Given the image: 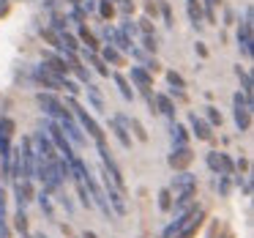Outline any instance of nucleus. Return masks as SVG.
I'll list each match as a JSON object with an SVG mask.
<instances>
[{
  "instance_id": "f257e3e1",
  "label": "nucleus",
  "mask_w": 254,
  "mask_h": 238,
  "mask_svg": "<svg viewBox=\"0 0 254 238\" xmlns=\"http://www.w3.org/2000/svg\"><path fill=\"white\" fill-rule=\"evenodd\" d=\"M66 107L71 110V115L77 118V123L82 126V132H88V137H93V143H104V140H107L104 137V129L93 121V115H88L85 107H79V101L74 99V96H68V99H66Z\"/></svg>"
},
{
  "instance_id": "f03ea898",
  "label": "nucleus",
  "mask_w": 254,
  "mask_h": 238,
  "mask_svg": "<svg viewBox=\"0 0 254 238\" xmlns=\"http://www.w3.org/2000/svg\"><path fill=\"white\" fill-rule=\"evenodd\" d=\"M44 132H47V137L52 140L55 151H61V154H63V159H66V161H71L74 156H77V154H74V145L68 143V137L63 134V129H61V123H58V121L47 118V121H44Z\"/></svg>"
},
{
  "instance_id": "7ed1b4c3",
  "label": "nucleus",
  "mask_w": 254,
  "mask_h": 238,
  "mask_svg": "<svg viewBox=\"0 0 254 238\" xmlns=\"http://www.w3.org/2000/svg\"><path fill=\"white\" fill-rule=\"evenodd\" d=\"M101 189H104V194H107V203H110L112 214H115V216H126V211H128L126 192H123V189H118L115 183L110 181V175H107L104 170H101Z\"/></svg>"
},
{
  "instance_id": "20e7f679",
  "label": "nucleus",
  "mask_w": 254,
  "mask_h": 238,
  "mask_svg": "<svg viewBox=\"0 0 254 238\" xmlns=\"http://www.w3.org/2000/svg\"><path fill=\"white\" fill-rule=\"evenodd\" d=\"M36 101H39L41 112H44L47 118H52V121L71 118V110H66V104H63V101L58 99L55 93H39V96H36Z\"/></svg>"
},
{
  "instance_id": "39448f33",
  "label": "nucleus",
  "mask_w": 254,
  "mask_h": 238,
  "mask_svg": "<svg viewBox=\"0 0 254 238\" xmlns=\"http://www.w3.org/2000/svg\"><path fill=\"white\" fill-rule=\"evenodd\" d=\"M232 107H235V126H238V132H249V129H252V99L238 90V93L232 96Z\"/></svg>"
},
{
  "instance_id": "423d86ee",
  "label": "nucleus",
  "mask_w": 254,
  "mask_h": 238,
  "mask_svg": "<svg viewBox=\"0 0 254 238\" xmlns=\"http://www.w3.org/2000/svg\"><path fill=\"white\" fill-rule=\"evenodd\" d=\"M254 14H252V6H246V14H243V22L238 25V50H241L243 58H252V28H254Z\"/></svg>"
},
{
  "instance_id": "0eeeda50",
  "label": "nucleus",
  "mask_w": 254,
  "mask_h": 238,
  "mask_svg": "<svg viewBox=\"0 0 254 238\" xmlns=\"http://www.w3.org/2000/svg\"><path fill=\"white\" fill-rule=\"evenodd\" d=\"M110 132L118 137V143H121L123 148L131 151L134 140H131V132H128V115H123V112H115V115L110 118Z\"/></svg>"
},
{
  "instance_id": "6e6552de",
  "label": "nucleus",
  "mask_w": 254,
  "mask_h": 238,
  "mask_svg": "<svg viewBox=\"0 0 254 238\" xmlns=\"http://www.w3.org/2000/svg\"><path fill=\"white\" fill-rule=\"evenodd\" d=\"M205 164L213 170V175H235V161L227 154H221V151H210L205 156Z\"/></svg>"
},
{
  "instance_id": "1a4fd4ad",
  "label": "nucleus",
  "mask_w": 254,
  "mask_h": 238,
  "mask_svg": "<svg viewBox=\"0 0 254 238\" xmlns=\"http://www.w3.org/2000/svg\"><path fill=\"white\" fill-rule=\"evenodd\" d=\"M61 123V129H63V134L68 137V143L71 145H77V148H85L88 145V134L82 132V126L77 123V118H63V121H58Z\"/></svg>"
},
{
  "instance_id": "9d476101",
  "label": "nucleus",
  "mask_w": 254,
  "mask_h": 238,
  "mask_svg": "<svg viewBox=\"0 0 254 238\" xmlns=\"http://www.w3.org/2000/svg\"><path fill=\"white\" fill-rule=\"evenodd\" d=\"M199 211H202V208H197V205H194V208H189V211H181V214H175V219H172L170 225H167L164 230H161V238H175L178 233H181L183 227H186L189 222H191L194 216L199 214Z\"/></svg>"
},
{
  "instance_id": "9b49d317",
  "label": "nucleus",
  "mask_w": 254,
  "mask_h": 238,
  "mask_svg": "<svg viewBox=\"0 0 254 238\" xmlns=\"http://www.w3.org/2000/svg\"><path fill=\"white\" fill-rule=\"evenodd\" d=\"M30 143H33L36 159H58V151H55V145H52V140L47 137V132H36L33 137H30Z\"/></svg>"
},
{
  "instance_id": "f8f14e48",
  "label": "nucleus",
  "mask_w": 254,
  "mask_h": 238,
  "mask_svg": "<svg viewBox=\"0 0 254 238\" xmlns=\"http://www.w3.org/2000/svg\"><path fill=\"white\" fill-rule=\"evenodd\" d=\"M172 194H183V192H197V175L194 172H189V170H181L178 175H172V183L170 186Z\"/></svg>"
},
{
  "instance_id": "ddd939ff",
  "label": "nucleus",
  "mask_w": 254,
  "mask_h": 238,
  "mask_svg": "<svg viewBox=\"0 0 254 238\" xmlns=\"http://www.w3.org/2000/svg\"><path fill=\"white\" fill-rule=\"evenodd\" d=\"M191 159H194V154H191V148L189 145H172V151H170V156H167V161H170V167L172 170H186L189 164H191Z\"/></svg>"
},
{
  "instance_id": "4468645a",
  "label": "nucleus",
  "mask_w": 254,
  "mask_h": 238,
  "mask_svg": "<svg viewBox=\"0 0 254 238\" xmlns=\"http://www.w3.org/2000/svg\"><path fill=\"white\" fill-rule=\"evenodd\" d=\"M33 197H36L33 181H28V178H17V181H14V200H17V208H28Z\"/></svg>"
},
{
  "instance_id": "2eb2a0df",
  "label": "nucleus",
  "mask_w": 254,
  "mask_h": 238,
  "mask_svg": "<svg viewBox=\"0 0 254 238\" xmlns=\"http://www.w3.org/2000/svg\"><path fill=\"white\" fill-rule=\"evenodd\" d=\"M33 79H36V82H41L44 88L61 90V88H63V79H66V77H61V74L50 72V69H47L44 63H41V66H36V69H33Z\"/></svg>"
},
{
  "instance_id": "dca6fc26",
  "label": "nucleus",
  "mask_w": 254,
  "mask_h": 238,
  "mask_svg": "<svg viewBox=\"0 0 254 238\" xmlns=\"http://www.w3.org/2000/svg\"><path fill=\"white\" fill-rule=\"evenodd\" d=\"M101 33H104L107 44L115 47L118 52H128V50H131V44H134L131 39H126V36H123L121 30H118V28H110V25H104V30H101Z\"/></svg>"
},
{
  "instance_id": "f3484780",
  "label": "nucleus",
  "mask_w": 254,
  "mask_h": 238,
  "mask_svg": "<svg viewBox=\"0 0 254 238\" xmlns=\"http://www.w3.org/2000/svg\"><path fill=\"white\" fill-rule=\"evenodd\" d=\"M189 123H191V132L197 134V140H210V137H213V126H210L205 118H199L197 112L189 115Z\"/></svg>"
},
{
  "instance_id": "a211bd4d",
  "label": "nucleus",
  "mask_w": 254,
  "mask_h": 238,
  "mask_svg": "<svg viewBox=\"0 0 254 238\" xmlns=\"http://www.w3.org/2000/svg\"><path fill=\"white\" fill-rule=\"evenodd\" d=\"M131 82L137 85L142 93H148V90L153 88V77H150V72H148V69H142V66H134L131 69Z\"/></svg>"
},
{
  "instance_id": "6ab92c4d",
  "label": "nucleus",
  "mask_w": 254,
  "mask_h": 238,
  "mask_svg": "<svg viewBox=\"0 0 254 238\" xmlns=\"http://www.w3.org/2000/svg\"><path fill=\"white\" fill-rule=\"evenodd\" d=\"M8 197L0 186V238H11V227H8V208H6Z\"/></svg>"
},
{
  "instance_id": "aec40b11",
  "label": "nucleus",
  "mask_w": 254,
  "mask_h": 238,
  "mask_svg": "<svg viewBox=\"0 0 254 238\" xmlns=\"http://www.w3.org/2000/svg\"><path fill=\"white\" fill-rule=\"evenodd\" d=\"M44 66L50 69V72L61 74V77H66V74H68V63L63 61L61 55H52V52H44Z\"/></svg>"
},
{
  "instance_id": "412c9836",
  "label": "nucleus",
  "mask_w": 254,
  "mask_h": 238,
  "mask_svg": "<svg viewBox=\"0 0 254 238\" xmlns=\"http://www.w3.org/2000/svg\"><path fill=\"white\" fill-rule=\"evenodd\" d=\"M153 99H156V112H161L164 118L175 121V104H172L170 96H164V93H153Z\"/></svg>"
},
{
  "instance_id": "4be33fe9",
  "label": "nucleus",
  "mask_w": 254,
  "mask_h": 238,
  "mask_svg": "<svg viewBox=\"0 0 254 238\" xmlns=\"http://www.w3.org/2000/svg\"><path fill=\"white\" fill-rule=\"evenodd\" d=\"M170 140H172V145H189L186 126H183V123H178V121H170Z\"/></svg>"
},
{
  "instance_id": "5701e85b",
  "label": "nucleus",
  "mask_w": 254,
  "mask_h": 238,
  "mask_svg": "<svg viewBox=\"0 0 254 238\" xmlns=\"http://www.w3.org/2000/svg\"><path fill=\"white\" fill-rule=\"evenodd\" d=\"M85 93H88V101H90V107H93L96 112H107V104H104V99H101V93H99L96 85H85Z\"/></svg>"
},
{
  "instance_id": "b1692460",
  "label": "nucleus",
  "mask_w": 254,
  "mask_h": 238,
  "mask_svg": "<svg viewBox=\"0 0 254 238\" xmlns=\"http://www.w3.org/2000/svg\"><path fill=\"white\" fill-rule=\"evenodd\" d=\"M235 74H238V79H241V93L243 96H249L252 99V90H254V82H252V74L246 72V69H241V66H235Z\"/></svg>"
},
{
  "instance_id": "393cba45",
  "label": "nucleus",
  "mask_w": 254,
  "mask_h": 238,
  "mask_svg": "<svg viewBox=\"0 0 254 238\" xmlns=\"http://www.w3.org/2000/svg\"><path fill=\"white\" fill-rule=\"evenodd\" d=\"M199 225H202V211H199V214H197V216H194V219H191V222H189V225H186V227H183V230H181V233H178V236H175V238H194V236H197V230H199Z\"/></svg>"
},
{
  "instance_id": "a878e982",
  "label": "nucleus",
  "mask_w": 254,
  "mask_h": 238,
  "mask_svg": "<svg viewBox=\"0 0 254 238\" xmlns=\"http://www.w3.org/2000/svg\"><path fill=\"white\" fill-rule=\"evenodd\" d=\"M99 58H101L104 63H112V66H121V63H123V55L115 50V47H110V44H107L104 50H101V55H99Z\"/></svg>"
},
{
  "instance_id": "bb28decb",
  "label": "nucleus",
  "mask_w": 254,
  "mask_h": 238,
  "mask_svg": "<svg viewBox=\"0 0 254 238\" xmlns=\"http://www.w3.org/2000/svg\"><path fill=\"white\" fill-rule=\"evenodd\" d=\"M112 79H115V85H118V90H121V96L126 101H134V90L128 88V79L123 77V74H112Z\"/></svg>"
},
{
  "instance_id": "cd10ccee",
  "label": "nucleus",
  "mask_w": 254,
  "mask_h": 238,
  "mask_svg": "<svg viewBox=\"0 0 254 238\" xmlns=\"http://www.w3.org/2000/svg\"><path fill=\"white\" fill-rule=\"evenodd\" d=\"M36 197H39V205H41V211H44L47 219H55V208H52V194H50V192H41V194H36Z\"/></svg>"
},
{
  "instance_id": "c85d7f7f",
  "label": "nucleus",
  "mask_w": 254,
  "mask_h": 238,
  "mask_svg": "<svg viewBox=\"0 0 254 238\" xmlns=\"http://www.w3.org/2000/svg\"><path fill=\"white\" fill-rule=\"evenodd\" d=\"M85 58H88V61H90V66H93L96 72L101 74V77H110V69H107V63L101 61V58L96 55V52H90V50H88V52H85Z\"/></svg>"
},
{
  "instance_id": "c756f323",
  "label": "nucleus",
  "mask_w": 254,
  "mask_h": 238,
  "mask_svg": "<svg viewBox=\"0 0 254 238\" xmlns=\"http://www.w3.org/2000/svg\"><path fill=\"white\" fill-rule=\"evenodd\" d=\"M79 39H82V44L88 47L90 52H99V44H96V36L90 33V30L85 28V25H82V28H79Z\"/></svg>"
},
{
  "instance_id": "7c9ffc66",
  "label": "nucleus",
  "mask_w": 254,
  "mask_h": 238,
  "mask_svg": "<svg viewBox=\"0 0 254 238\" xmlns=\"http://www.w3.org/2000/svg\"><path fill=\"white\" fill-rule=\"evenodd\" d=\"M128 132H134V137H137L139 143H145V140H148V132H145V126L137 121V118H128Z\"/></svg>"
},
{
  "instance_id": "2f4dec72",
  "label": "nucleus",
  "mask_w": 254,
  "mask_h": 238,
  "mask_svg": "<svg viewBox=\"0 0 254 238\" xmlns=\"http://www.w3.org/2000/svg\"><path fill=\"white\" fill-rule=\"evenodd\" d=\"M77 181V178H74ZM77 197H79V203L85 205V208H93V200H90V194H88V186H85L82 181H77Z\"/></svg>"
},
{
  "instance_id": "473e14b6",
  "label": "nucleus",
  "mask_w": 254,
  "mask_h": 238,
  "mask_svg": "<svg viewBox=\"0 0 254 238\" xmlns=\"http://www.w3.org/2000/svg\"><path fill=\"white\" fill-rule=\"evenodd\" d=\"M213 189L221 194V197H227V194H230V175H216Z\"/></svg>"
},
{
  "instance_id": "72a5a7b5",
  "label": "nucleus",
  "mask_w": 254,
  "mask_h": 238,
  "mask_svg": "<svg viewBox=\"0 0 254 238\" xmlns=\"http://www.w3.org/2000/svg\"><path fill=\"white\" fill-rule=\"evenodd\" d=\"M167 82H170V90H172V93L186 88V82H183V77H181L178 72H167Z\"/></svg>"
},
{
  "instance_id": "f704fd0d",
  "label": "nucleus",
  "mask_w": 254,
  "mask_h": 238,
  "mask_svg": "<svg viewBox=\"0 0 254 238\" xmlns=\"http://www.w3.org/2000/svg\"><path fill=\"white\" fill-rule=\"evenodd\" d=\"M71 72L74 74H77V77H79V82H82V85H90V69H85L82 66V63H74V66H71Z\"/></svg>"
},
{
  "instance_id": "c9c22d12",
  "label": "nucleus",
  "mask_w": 254,
  "mask_h": 238,
  "mask_svg": "<svg viewBox=\"0 0 254 238\" xmlns=\"http://www.w3.org/2000/svg\"><path fill=\"white\" fill-rule=\"evenodd\" d=\"M14 227H17L19 233H28V216H25V208H17V216H14Z\"/></svg>"
},
{
  "instance_id": "e433bc0d",
  "label": "nucleus",
  "mask_w": 254,
  "mask_h": 238,
  "mask_svg": "<svg viewBox=\"0 0 254 238\" xmlns=\"http://www.w3.org/2000/svg\"><path fill=\"white\" fill-rule=\"evenodd\" d=\"M159 208L161 211H172V192L170 189H161L159 192Z\"/></svg>"
},
{
  "instance_id": "4c0bfd02",
  "label": "nucleus",
  "mask_w": 254,
  "mask_h": 238,
  "mask_svg": "<svg viewBox=\"0 0 254 238\" xmlns=\"http://www.w3.org/2000/svg\"><path fill=\"white\" fill-rule=\"evenodd\" d=\"M99 14L104 19H110L112 14H115V6H112V0H99Z\"/></svg>"
},
{
  "instance_id": "58836bf2",
  "label": "nucleus",
  "mask_w": 254,
  "mask_h": 238,
  "mask_svg": "<svg viewBox=\"0 0 254 238\" xmlns=\"http://www.w3.org/2000/svg\"><path fill=\"white\" fill-rule=\"evenodd\" d=\"M205 115H208L210 126H221V112L216 110V107H205Z\"/></svg>"
},
{
  "instance_id": "ea45409f",
  "label": "nucleus",
  "mask_w": 254,
  "mask_h": 238,
  "mask_svg": "<svg viewBox=\"0 0 254 238\" xmlns=\"http://www.w3.org/2000/svg\"><path fill=\"white\" fill-rule=\"evenodd\" d=\"M121 33H123V36H126V39H134V36H137V33H139V30H137V25H134V22H131V19H126V22H123V25H121Z\"/></svg>"
},
{
  "instance_id": "a19ab883",
  "label": "nucleus",
  "mask_w": 254,
  "mask_h": 238,
  "mask_svg": "<svg viewBox=\"0 0 254 238\" xmlns=\"http://www.w3.org/2000/svg\"><path fill=\"white\" fill-rule=\"evenodd\" d=\"M216 3H219V0H205V17H208V22H213V19H216V14H213Z\"/></svg>"
},
{
  "instance_id": "79ce46f5",
  "label": "nucleus",
  "mask_w": 254,
  "mask_h": 238,
  "mask_svg": "<svg viewBox=\"0 0 254 238\" xmlns=\"http://www.w3.org/2000/svg\"><path fill=\"white\" fill-rule=\"evenodd\" d=\"M58 194H61V192H58ZM58 200H61V205L66 208V214H74V203H71V197H66V194H61Z\"/></svg>"
},
{
  "instance_id": "37998d69",
  "label": "nucleus",
  "mask_w": 254,
  "mask_h": 238,
  "mask_svg": "<svg viewBox=\"0 0 254 238\" xmlns=\"http://www.w3.org/2000/svg\"><path fill=\"white\" fill-rule=\"evenodd\" d=\"M145 50L156 52V36H145Z\"/></svg>"
},
{
  "instance_id": "c03bdc74",
  "label": "nucleus",
  "mask_w": 254,
  "mask_h": 238,
  "mask_svg": "<svg viewBox=\"0 0 254 238\" xmlns=\"http://www.w3.org/2000/svg\"><path fill=\"white\" fill-rule=\"evenodd\" d=\"M194 50H197V55H199V58H205V55H208V50H205V44H194Z\"/></svg>"
},
{
  "instance_id": "a18cd8bd",
  "label": "nucleus",
  "mask_w": 254,
  "mask_h": 238,
  "mask_svg": "<svg viewBox=\"0 0 254 238\" xmlns=\"http://www.w3.org/2000/svg\"><path fill=\"white\" fill-rule=\"evenodd\" d=\"M235 167H238V170L243 172V170H246V167H249V161H246V159H238V164H235Z\"/></svg>"
},
{
  "instance_id": "49530a36",
  "label": "nucleus",
  "mask_w": 254,
  "mask_h": 238,
  "mask_svg": "<svg viewBox=\"0 0 254 238\" xmlns=\"http://www.w3.org/2000/svg\"><path fill=\"white\" fill-rule=\"evenodd\" d=\"M82 238H99V236H96V233H90V230H85V233H82Z\"/></svg>"
}]
</instances>
